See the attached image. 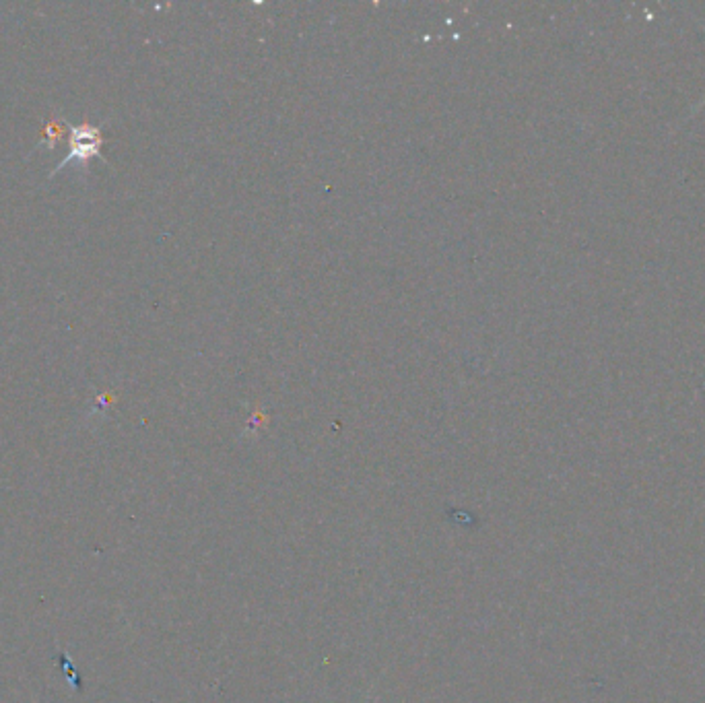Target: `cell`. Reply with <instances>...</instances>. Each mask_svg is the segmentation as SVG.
Segmentation results:
<instances>
[{
	"label": "cell",
	"mask_w": 705,
	"mask_h": 703,
	"mask_svg": "<svg viewBox=\"0 0 705 703\" xmlns=\"http://www.w3.org/2000/svg\"><path fill=\"white\" fill-rule=\"evenodd\" d=\"M42 135H44V139H50V145H54V141L60 139L62 130H60V126H56L54 122H48V126L42 130Z\"/></svg>",
	"instance_id": "cell-2"
},
{
	"label": "cell",
	"mask_w": 705,
	"mask_h": 703,
	"mask_svg": "<svg viewBox=\"0 0 705 703\" xmlns=\"http://www.w3.org/2000/svg\"><path fill=\"white\" fill-rule=\"evenodd\" d=\"M71 130V135H69V155H66L58 165H56V170H62L64 165H69L71 161H79V163H87L91 157H102V153H99V149H102L104 145V137H102V130H99V126H91V124H81V126H73V124H66Z\"/></svg>",
	"instance_id": "cell-1"
},
{
	"label": "cell",
	"mask_w": 705,
	"mask_h": 703,
	"mask_svg": "<svg viewBox=\"0 0 705 703\" xmlns=\"http://www.w3.org/2000/svg\"><path fill=\"white\" fill-rule=\"evenodd\" d=\"M703 106H705V97H703V99H701V102H699V104H697V106H693V108H691V114H695V112H697V110H701V108H703Z\"/></svg>",
	"instance_id": "cell-3"
}]
</instances>
